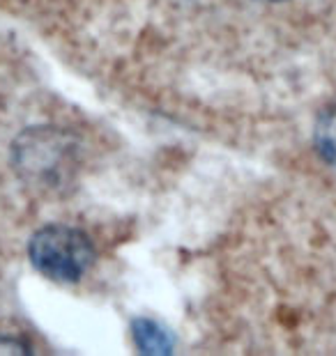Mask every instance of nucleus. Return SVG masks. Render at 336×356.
Returning a JSON list of instances; mask_svg holds the SVG:
<instances>
[{
    "label": "nucleus",
    "instance_id": "f257e3e1",
    "mask_svg": "<svg viewBox=\"0 0 336 356\" xmlns=\"http://www.w3.org/2000/svg\"><path fill=\"white\" fill-rule=\"evenodd\" d=\"M14 170L40 191H60L72 181L79 163V145L56 127L26 129L12 147Z\"/></svg>",
    "mask_w": 336,
    "mask_h": 356
},
{
    "label": "nucleus",
    "instance_id": "f03ea898",
    "mask_svg": "<svg viewBox=\"0 0 336 356\" xmlns=\"http://www.w3.org/2000/svg\"><path fill=\"white\" fill-rule=\"evenodd\" d=\"M28 257L42 276L56 283H76L93 267L95 246L83 230L51 223L30 237Z\"/></svg>",
    "mask_w": 336,
    "mask_h": 356
},
{
    "label": "nucleus",
    "instance_id": "7ed1b4c3",
    "mask_svg": "<svg viewBox=\"0 0 336 356\" xmlns=\"http://www.w3.org/2000/svg\"><path fill=\"white\" fill-rule=\"evenodd\" d=\"M132 336L136 347L143 354H171L173 352V336L162 324L148 317H139L132 322Z\"/></svg>",
    "mask_w": 336,
    "mask_h": 356
},
{
    "label": "nucleus",
    "instance_id": "20e7f679",
    "mask_svg": "<svg viewBox=\"0 0 336 356\" xmlns=\"http://www.w3.org/2000/svg\"><path fill=\"white\" fill-rule=\"evenodd\" d=\"M313 145L327 165L336 168V104L327 106L313 127Z\"/></svg>",
    "mask_w": 336,
    "mask_h": 356
},
{
    "label": "nucleus",
    "instance_id": "39448f33",
    "mask_svg": "<svg viewBox=\"0 0 336 356\" xmlns=\"http://www.w3.org/2000/svg\"><path fill=\"white\" fill-rule=\"evenodd\" d=\"M0 354H28V345H24L21 340L0 336Z\"/></svg>",
    "mask_w": 336,
    "mask_h": 356
},
{
    "label": "nucleus",
    "instance_id": "423d86ee",
    "mask_svg": "<svg viewBox=\"0 0 336 356\" xmlns=\"http://www.w3.org/2000/svg\"><path fill=\"white\" fill-rule=\"evenodd\" d=\"M261 3H281V0H261Z\"/></svg>",
    "mask_w": 336,
    "mask_h": 356
}]
</instances>
